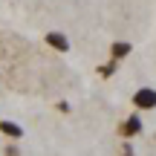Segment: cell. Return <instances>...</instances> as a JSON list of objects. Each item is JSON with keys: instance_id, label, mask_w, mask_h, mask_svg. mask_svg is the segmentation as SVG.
Segmentation results:
<instances>
[{"instance_id": "obj_1", "label": "cell", "mask_w": 156, "mask_h": 156, "mask_svg": "<svg viewBox=\"0 0 156 156\" xmlns=\"http://www.w3.org/2000/svg\"><path fill=\"white\" fill-rule=\"evenodd\" d=\"M133 107L136 110H153L156 107V90L153 87H142L133 93Z\"/></svg>"}, {"instance_id": "obj_2", "label": "cell", "mask_w": 156, "mask_h": 156, "mask_svg": "<svg viewBox=\"0 0 156 156\" xmlns=\"http://www.w3.org/2000/svg\"><path fill=\"white\" fill-rule=\"evenodd\" d=\"M46 46H52L55 52H69V38L64 32H46Z\"/></svg>"}, {"instance_id": "obj_3", "label": "cell", "mask_w": 156, "mask_h": 156, "mask_svg": "<svg viewBox=\"0 0 156 156\" xmlns=\"http://www.w3.org/2000/svg\"><path fill=\"white\" fill-rule=\"evenodd\" d=\"M0 133L9 136V139H20V136H23V127L17 122H12V119H3V122H0Z\"/></svg>"}, {"instance_id": "obj_4", "label": "cell", "mask_w": 156, "mask_h": 156, "mask_svg": "<svg viewBox=\"0 0 156 156\" xmlns=\"http://www.w3.org/2000/svg\"><path fill=\"white\" fill-rule=\"evenodd\" d=\"M139 130H142V119L139 116H130L127 122L122 124V136H127V139H130V136H136Z\"/></svg>"}, {"instance_id": "obj_5", "label": "cell", "mask_w": 156, "mask_h": 156, "mask_svg": "<svg viewBox=\"0 0 156 156\" xmlns=\"http://www.w3.org/2000/svg\"><path fill=\"white\" fill-rule=\"evenodd\" d=\"M130 49H133V46H130L127 41H116V44H113V49H110V55H113V61H122V58H127Z\"/></svg>"}]
</instances>
